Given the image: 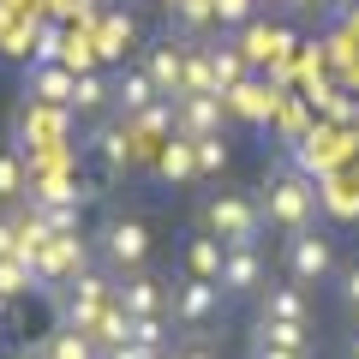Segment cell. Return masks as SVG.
<instances>
[{"label":"cell","mask_w":359,"mask_h":359,"mask_svg":"<svg viewBox=\"0 0 359 359\" xmlns=\"http://www.w3.org/2000/svg\"><path fill=\"white\" fill-rule=\"evenodd\" d=\"M84 269H90L84 240H78V233H54L48 252H42V264H36V276L42 282H72V276H84Z\"/></svg>","instance_id":"cell-12"},{"label":"cell","mask_w":359,"mask_h":359,"mask_svg":"<svg viewBox=\"0 0 359 359\" xmlns=\"http://www.w3.org/2000/svg\"><path fill=\"white\" fill-rule=\"evenodd\" d=\"M114 306L126 311V318H162L168 311V287L156 282V276H144V269H132V276H120Z\"/></svg>","instance_id":"cell-10"},{"label":"cell","mask_w":359,"mask_h":359,"mask_svg":"<svg viewBox=\"0 0 359 359\" xmlns=\"http://www.w3.org/2000/svg\"><path fill=\"white\" fill-rule=\"evenodd\" d=\"M13 245H18V228H13V222H0V257H13Z\"/></svg>","instance_id":"cell-34"},{"label":"cell","mask_w":359,"mask_h":359,"mask_svg":"<svg viewBox=\"0 0 359 359\" xmlns=\"http://www.w3.org/2000/svg\"><path fill=\"white\" fill-rule=\"evenodd\" d=\"M156 174L162 180H174V186H186V180H198V156H192V138H168L162 144V156H156Z\"/></svg>","instance_id":"cell-20"},{"label":"cell","mask_w":359,"mask_h":359,"mask_svg":"<svg viewBox=\"0 0 359 359\" xmlns=\"http://www.w3.org/2000/svg\"><path fill=\"white\" fill-rule=\"evenodd\" d=\"M180 96H216V78H210V60H204V48H186V90Z\"/></svg>","instance_id":"cell-23"},{"label":"cell","mask_w":359,"mask_h":359,"mask_svg":"<svg viewBox=\"0 0 359 359\" xmlns=\"http://www.w3.org/2000/svg\"><path fill=\"white\" fill-rule=\"evenodd\" d=\"M198 233H216L222 245H257L264 240V204L252 192H210L198 204Z\"/></svg>","instance_id":"cell-2"},{"label":"cell","mask_w":359,"mask_h":359,"mask_svg":"<svg viewBox=\"0 0 359 359\" xmlns=\"http://www.w3.org/2000/svg\"><path fill=\"white\" fill-rule=\"evenodd\" d=\"M264 287H269L264 252L257 245H228V257H222V294L228 299H257Z\"/></svg>","instance_id":"cell-7"},{"label":"cell","mask_w":359,"mask_h":359,"mask_svg":"<svg viewBox=\"0 0 359 359\" xmlns=\"http://www.w3.org/2000/svg\"><path fill=\"white\" fill-rule=\"evenodd\" d=\"M204 60H210V78H216V96H228L245 78V54L233 48V42H204Z\"/></svg>","instance_id":"cell-19"},{"label":"cell","mask_w":359,"mask_h":359,"mask_svg":"<svg viewBox=\"0 0 359 359\" xmlns=\"http://www.w3.org/2000/svg\"><path fill=\"white\" fill-rule=\"evenodd\" d=\"M347 359H359V330H353V335H347Z\"/></svg>","instance_id":"cell-37"},{"label":"cell","mask_w":359,"mask_h":359,"mask_svg":"<svg viewBox=\"0 0 359 359\" xmlns=\"http://www.w3.org/2000/svg\"><path fill=\"white\" fill-rule=\"evenodd\" d=\"M102 359H162V347L156 341H120L114 353H102Z\"/></svg>","instance_id":"cell-31"},{"label":"cell","mask_w":359,"mask_h":359,"mask_svg":"<svg viewBox=\"0 0 359 359\" xmlns=\"http://www.w3.org/2000/svg\"><path fill=\"white\" fill-rule=\"evenodd\" d=\"M222 306H228L222 282H198V276H180V282L168 287V318H174L180 330H204V323H216V318H222Z\"/></svg>","instance_id":"cell-5"},{"label":"cell","mask_w":359,"mask_h":359,"mask_svg":"<svg viewBox=\"0 0 359 359\" xmlns=\"http://www.w3.org/2000/svg\"><path fill=\"white\" fill-rule=\"evenodd\" d=\"M156 252V233L144 216H108L102 222V264L114 269V276H132V269H144Z\"/></svg>","instance_id":"cell-4"},{"label":"cell","mask_w":359,"mask_h":359,"mask_svg":"<svg viewBox=\"0 0 359 359\" xmlns=\"http://www.w3.org/2000/svg\"><path fill=\"white\" fill-rule=\"evenodd\" d=\"M186 48H192V42H174V36H168V42H156V48L144 54V72H150V84L162 90L168 102L186 90Z\"/></svg>","instance_id":"cell-11"},{"label":"cell","mask_w":359,"mask_h":359,"mask_svg":"<svg viewBox=\"0 0 359 359\" xmlns=\"http://www.w3.org/2000/svg\"><path fill=\"white\" fill-rule=\"evenodd\" d=\"M192 156H198V174H222L228 168V138H192Z\"/></svg>","instance_id":"cell-27"},{"label":"cell","mask_w":359,"mask_h":359,"mask_svg":"<svg viewBox=\"0 0 359 359\" xmlns=\"http://www.w3.org/2000/svg\"><path fill=\"white\" fill-rule=\"evenodd\" d=\"M216 6V25H252V13H257V0H210Z\"/></svg>","instance_id":"cell-29"},{"label":"cell","mask_w":359,"mask_h":359,"mask_svg":"<svg viewBox=\"0 0 359 359\" xmlns=\"http://www.w3.org/2000/svg\"><path fill=\"white\" fill-rule=\"evenodd\" d=\"M0 198H30V174L13 150H0Z\"/></svg>","instance_id":"cell-25"},{"label":"cell","mask_w":359,"mask_h":359,"mask_svg":"<svg viewBox=\"0 0 359 359\" xmlns=\"http://www.w3.org/2000/svg\"><path fill=\"white\" fill-rule=\"evenodd\" d=\"M264 222L269 228H282V233H299V228H318V204H323V192L311 186V174L306 168H294V162H282L276 174L264 180Z\"/></svg>","instance_id":"cell-1"},{"label":"cell","mask_w":359,"mask_h":359,"mask_svg":"<svg viewBox=\"0 0 359 359\" xmlns=\"http://www.w3.org/2000/svg\"><path fill=\"white\" fill-rule=\"evenodd\" d=\"M108 102H114V84L102 72H72V102H66V114H102Z\"/></svg>","instance_id":"cell-18"},{"label":"cell","mask_w":359,"mask_h":359,"mask_svg":"<svg viewBox=\"0 0 359 359\" xmlns=\"http://www.w3.org/2000/svg\"><path fill=\"white\" fill-rule=\"evenodd\" d=\"M126 42H132V18H114V25L102 30V60H120Z\"/></svg>","instance_id":"cell-28"},{"label":"cell","mask_w":359,"mask_h":359,"mask_svg":"<svg viewBox=\"0 0 359 359\" xmlns=\"http://www.w3.org/2000/svg\"><path fill=\"white\" fill-rule=\"evenodd\" d=\"M252 347H294V353H306L311 330H306V323H269V318H257L252 323Z\"/></svg>","instance_id":"cell-21"},{"label":"cell","mask_w":359,"mask_h":359,"mask_svg":"<svg viewBox=\"0 0 359 359\" xmlns=\"http://www.w3.org/2000/svg\"><path fill=\"white\" fill-rule=\"evenodd\" d=\"M132 341H156L162 347L168 335H162V318H132Z\"/></svg>","instance_id":"cell-32"},{"label":"cell","mask_w":359,"mask_h":359,"mask_svg":"<svg viewBox=\"0 0 359 359\" xmlns=\"http://www.w3.org/2000/svg\"><path fill=\"white\" fill-rule=\"evenodd\" d=\"M228 102L222 96H174V132L180 138H216Z\"/></svg>","instance_id":"cell-9"},{"label":"cell","mask_w":359,"mask_h":359,"mask_svg":"<svg viewBox=\"0 0 359 359\" xmlns=\"http://www.w3.org/2000/svg\"><path fill=\"white\" fill-rule=\"evenodd\" d=\"M335 240L323 228H299V233H287L282 240V276L287 282H299V287H323L335 276Z\"/></svg>","instance_id":"cell-3"},{"label":"cell","mask_w":359,"mask_h":359,"mask_svg":"<svg viewBox=\"0 0 359 359\" xmlns=\"http://www.w3.org/2000/svg\"><path fill=\"white\" fill-rule=\"evenodd\" d=\"M25 96H36V102H48V108H66L72 102V72H66L60 60H36V72L25 78Z\"/></svg>","instance_id":"cell-15"},{"label":"cell","mask_w":359,"mask_h":359,"mask_svg":"<svg viewBox=\"0 0 359 359\" xmlns=\"http://www.w3.org/2000/svg\"><path fill=\"white\" fill-rule=\"evenodd\" d=\"M287 6H294V13H318L323 0H287Z\"/></svg>","instance_id":"cell-36"},{"label":"cell","mask_w":359,"mask_h":359,"mask_svg":"<svg viewBox=\"0 0 359 359\" xmlns=\"http://www.w3.org/2000/svg\"><path fill=\"white\" fill-rule=\"evenodd\" d=\"M66 287H72V294L60 299V323H66V330H84V335H90V323H96V318H102L108 306H114V287H108L102 276H96V269L72 276Z\"/></svg>","instance_id":"cell-6"},{"label":"cell","mask_w":359,"mask_h":359,"mask_svg":"<svg viewBox=\"0 0 359 359\" xmlns=\"http://www.w3.org/2000/svg\"><path fill=\"white\" fill-rule=\"evenodd\" d=\"M257 318H269V323H306L311 330V294L299 282H269L264 294H257Z\"/></svg>","instance_id":"cell-8"},{"label":"cell","mask_w":359,"mask_h":359,"mask_svg":"<svg viewBox=\"0 0 359 359\" xmlns=\"http://www.w3.org/2000/svg\"><path fill=\"white\" fill-rule=\"evenodd\" d=\"M156 102H168V96L150 84L144 66H126V72L114 78V114H120V120H138L144 108H156Z\"/></svg>","instance_id":"cell-13"},{"label":"cell","mask_w":359,"mask_h":359,"mask_svg":"<svg viewBox=\"0 0 359 359\" xmlns=\"http://www.w3.org/2000/svg\"><path fill=\"white\" fill-rule=\"evenodd\" d=\"M30 359H102V347L90 341L84 330H66V323H60L54 335H42V341L30 347Z\"/></svg>","instance_id":"cell-16"},{"label":"cell","mask_w":359,"mask_h":359,"mask_svg":"<svg viewBox=\"0 0 359 359\" xmlns=\"http://www.w3.org/2000/svg\"><path fill=\"white\" fill-rule=\"evenodd\" d=\"M282 30H264V25H240V42H233V48L245 54V66H264V60H276V54H282Z\"/></svg>","instance_id":"cell-22"},{"label":"cell","mask_w":359,"mask_h":359,"mask_svg":"<svg viewBox=\"0 0 359 359\" xmlns=\"http://www.w3.org/2000/svg\"><path fill=\"white\" fill-rule=\"evenodd\" d=\"M30 287H42V276L30 264H18V257H0V294H30Z\"/></svg>","instance_id":"cell-24"},{"label":"cell","mask_w":359,"mask_h":359,"mask_svg":"<svg viewBox=\"0 0 359 359\" xmlns=\"http://www.w3.org/2000/svg\"><path fill=\"white\" fill-rule=\"evenodd\" d=\"M335 282H341V311H347V318H359V264L335 269Z\"/></svg>","instance_id":"cell-30"},{"label":"cell","mask_w":359,"mask_h":359,"mask_svg":"<svg viewBox=\"0 0 359 359\" xmlns=\"http://www.w3.org/2000/svg\"><path fill=\"white\" fill-rule=\"evenodd\" d=\"M222 257H228V245H222L216 233H186V276L222 282Z\"/></svg>","instance_id":"cell-17"},{"label":"cell","mask_w":359,"mask_h":359,"mask_svg":"<svg viewBox=\"0 0 359 359\" xmlns=\"http://www.w3.org/2000/svg\"><path fill=\"white\" fill-rule=\"evenodd\" d=\"M162 359H168V353H162Z\"/></svg>","instance_id":"cell-38"},{"label":"cell","mask_w":359,"mask_h":359,"mask_svg":"<svg viewBox=\"0 0 359 359\" xmlns=\"http://www.w3.org/2000/svg\"><path fill=\"white\" fill-rule=\"evenodd\" d=\"M174 359H216V353H210V347H180Z\"/></svg>","instance_id":"cell-35"},{"label":"cell","mask_w":359,"mask_h":359,"mask_svg":"<svg viewBox=\"0 0 359 359\" xmlns=\"http://www.w3.org/2000/svg\"><path fill=\"white\" fill-rule=\"evenodd\" d=\"M252 359H306V353H294V347H252Z\"/></svg>","instance_id":"cell-33"},{"label":"cell","mask_w":359,"mask_h":359,"mask_svg":"<svg viewBox=\"0 0 359 359\" xmlns=\"http://www.w3.org/2000/svg\"><path fill=\"white\" fill-rule=\"evenodd\" d=\"M222 102H228V108H240V114H269V90H257V84H245V78H240V84H233L228 90V96H222Z\"/></svg>","instance_id":"cell-26"},{"label":"cell","mask_w":359,"mask_h":359,"mask_svg":"<svg viewBox=\"0 0 359 359\" xmlns=\"http://www.w3.org/2000/svg\"><path fill=\"white\" fill-rule=\"evenodd\" d=\"M25 359H30V353H25Z\"/></svg>","instance_id":"cell-39"},{"label":"cell","mask_w":359,"mask_h":359,"mask_svg":"<svg viewBox=\"0 0 359 359\" xmlns=\"http://www.w3.org/2000/svg\"><path fill=\"white\" fill-rule=\"evenodd\" d=\"M90 144H96V156H102V174L114 180V174H126V168H132V144H138V138H132L126 120H102V126L90 132Z\"/></svg>","instance_id":"cell-14"}]
</instances>
